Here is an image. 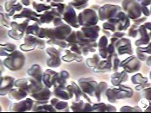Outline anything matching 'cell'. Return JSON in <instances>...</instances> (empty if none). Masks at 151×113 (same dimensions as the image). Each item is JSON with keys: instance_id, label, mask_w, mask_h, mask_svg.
Masks as SVG:
<instances>
[{"instance_id": "obj_1", "label": "cell", "mask_w": 151, "mask_h": 113, "mask_svg": "<svg viewBox=\"0 0 151 113\" xmlns=\"http://www.w3.org/2000/svg\"><path fill=\"white\" fill-rule=\"evenodd\" d=\"M73 31V28L66 23H60L55 27H41L37 37L47 39H60L65 40Z\"/></svg>"}, {"instance_id": "obj_2", "label": "cell", "mask_w": 151, "mask_h": 113, "mask_svg": "<svg viewBox=\"0 0 151 113\" xmlns=\"http://www.w3.org/2000/svg\"><path fill=\"white\" fill-rule=\"evenodd\" d=\"M134 94V90L130 87L119 85L117 86H113L107 88L105 91V96L107 100L111 104H115L118 100L131 99Z\"/></svg>"}, {"instance_id": "obj_3", "label": "cell", "mask_w": 151, "mask_h": 113, "mask_svg": "<svg viewBox=\"0 0 151 113\" xmlns=\"http://www.w3.org/2000/svg\"><path fill=\"white\" fill-rule=\"evenodd\" d=\"M26 57L21 50H14L11 55L6 57L3 62L5 68L10 70L11 72L20 71L25 65Z\"/></svg>"}, {"instance_id": "obj_4", "label": "cell", "mask_w": 151, "mask_h": 113, "mask_svg": "<svg viewBox=\"0 0 151 113\" xmlns=\"http://www.w3.org/2000/svg\"><path fill=\"white\" fill-rule=\"evenodd\" d=\"M101 31V28L97 24L90 27H80L76 32V38L78 42H97L99 38V33Z\"/></svg>"}, {"instance_id": "obj_5", "label": "cell", "mask_w": 151, "mask_h": 113, "mask_svg": "<svg viewBox=\"0 0 151 113\" xmlns=\"http://www.w3.org/2000/svg\"><path fill=\"white\" fill-rule=\"evenodd\" d=\"M78 23L81 27H90L97 25L99 22L98 12L93 9L92 7L86 8L82 10L77 15Z\"/></svg>"}, {"instance_id": "obj_6", "label": "cell", "mask_w": 151, "mask_h": 113, "mask_svg": "<svg viewBox=\"0 0 151 113\" xmlns=\"http://www.w3.org/2000/svg\"><path fill=\"white\" fill-rule=\"evenodd\" d=\"M23 44L20 45V50L23 52H29L32 51L35 48L37 49H44L46 48V40L39 38L35 35H26L23 37Z\"/></svg>"}, {"instance_id": "obj_7", "label": "cell", "mask_w": 151, "mask_h": 113, "mask_svg": "<svg viewBox=\"0 0 151 113\" xmlns=\"http://www.w3.org/2000/svg\"><path fill=\"white\" fill-rule=\"evenodd\" d=\"M122 11L126 14L131 21L137 19L142 16V7L137 0H124L122 2Z\"/></svg>"}, {"instance_id": "obj_8", "label": "cell", "mask_w": 151, "mask_h": 113, "mask_svg": "<svg viewBox=\"0 0 151 113\" xmlns=\"http://www.w3.org/2000/svg\"><path fill=\"white\" fill-rule=\"evenodd\" d=\"M43 85L44 84L42 82H38L31 77L16 79L14 82V86L18 87V88H22L24 91H26L29 96L30 94L34 93L37 90H39Z\"/></svg>"}, {"instance_id": "obj_9", "label": "cell", "mask_w": 151, "mask_h": 113, "mask_svg": "<svg viewBox=\"0 0 151 113\" xmlns=\"http://www.w3.org/2000/svg\"><path fill=\"white\" fill-rule=\"evenodd\" d=\"M31 20H13L11 23V30L8 35L14 40H21L25 35V30Z\"/></svg>"}, {"instance_id": "obj_10", "label": "cell", "mask_w": 151, "mask_h": 113, "mask_svg": "<svg viewBox=\"0 0 151 113\" xmlns=\"http://www.w3.org/2000/svg\"><path fill=\"white\" fill-rule=\"evenodd\" d=\"M122 11L121 6L116 5V4H105L103 6H100L98 15H99V21L105 22L109 19L115 18L117 14Z\"/></svg>"}, {"instance_id": "obj_11", "label": "cell", "mask_w": 151, "mask_h": 113, "mask_svg": "<svg viewBox=\"0 0 151 113\" xmlns=\"http://www.w3.org/2000/svg\"><path fill=\"white\" fill-rule=\"evenodd\" d=\"M150 22H145L139 25L138 39L136 40L135 45L137 47H144L150 44L151 42Z\"/></svg>"}, {"instance_id": "obj_12", "label": "cell", "mask_w": 151, "mask_h": 113, "mask_svg": "<svg viewBox=\"0 0 151 113\" xmlns=\"http://www.w3.org/2000/svg\"><path fill=\"white\" fill-rule=\"evenodd\" d=\"M46 49L47 55H48V58L46 61V65L49 68H57L61 65V53L62 49L57 48L52 46L47 47Z\"/></svg>"}, {"instance_id": "obj_13", "label": "cell", "mask_w": 151, "mask_h": 113, "mask_svg": "<svg viewBox=\"0 0 151 113\" xmlns=\"http://www.w3.org/2000/svg\"><path fill=\"white\" fill-rule=\"evenodd\" d=\"M114 48H115V52L118 56H122L124 55H133L134 51L132 48L131 41L124 36L116 39L114 43Z\"/></svg>"}, {"instance_id": "obj_14", "label": "cell", "mask_w": 151, "mask_h": 113, "mask_svg": "<svg viewBox=\"0 0 151 113\" xmlns=\"http://www.w3.org/2000/svg\"><path fill=\"white\" fill-rule=\"evenodd\" d=\"M142 66V61H140L137 56L129 55L126 59L120 61L119 68L124 70L127 73H137Z\"/></svg>"}, {"instance_id": "obj_15", "label": "cell", "mask_w": 151, "mask_h": 113, "mask_svg": "<svg viewBox=\"0 0 151 113\" xmlns=\"http://www.w3.org/2000/svg\"><path fill=\"white\" fill-rule=\"evenodd\" d=\"M61 18L64 21V23L68 24L72 28H75L76 30L80 29V24L78 23V19H77V14L75 12V9L73 7H72L69 4H66L65 9L63 12L61 13Z\"/></svg>"}, {"instance_id": "obj_16", "label": "cell", "mask_w": 151, "mask_h": 113, "mask_svg": "<svg viewBox=\"0 0 151 113\" xmlns=\"http://www.w3.org/2000/svg\"><path fill=\"white\" fill-rule=\"evenodd\" d=\"M35 101L31 98H26L20 101H14L11 104L9 111L12 112H31Z\"/></svg>"}, {"instance_id": "obj_17", "label": "cell", "mask_w": 151, "mask_h": 113, "mask_svg": "<svg viewBox=\"0 0 151 113\" xmlns=\"http://www.w3.org/2000/svg\"><path fill=\"white\" fill-rule=\"evenodd\" d=\"M77 84L81 87L82 91L85 94H86L88 97H90V99H93V91H94L95 87L98 85V82L96 80H94L93 78H91V77H83V78L78 79Z\"/></svg>"}, {"instance_id": "obj_18", "label": "cell", "mask_w": 151, "mask_h": 113, "mask_svg": "<svg viewBox=\"0 0 151 113\" xmlns=\"http://www.w3.org/2000/svg\"><path fill=\"white\" fill-rule=\"evenodd\" d=\"M29 97L33 99L35 104L48 103L49 99L52 97V91H51L50 88L47 87L46 86L43 85L39 90H37L34 93L30 94Z\"/></svg>"}, {"instance_id": "obj_19", "label": "cell", "mask_w": 151, "mask_h": 113, "mask_svg": "<svg viewBox=\"0 0 151 113\" xmlns=\"http://www.w3.org/2000/svg\"><path fill=\"white\" fill-rule=\"evenodd\" d=\"M61 17L58 12H56V10L54 7H51L49 10H47L43 13L40 14L39 16V22L41 23L42 26H48V27H52L53 23L55 21V18Z\"/></svg>"}, {"instance_id": "obj_20", "label": "cell", "mask_w": 151, "mask_h": 113, "mask_svg": "<svg viewBox=\"0 0 151 113\" xmlns=\"http://www.w3.org/2000/svg\"><path fill=\"white\" fill-rule=\"evenodd\" d=\"M40 14L36 13L29 7H23V9L17 14L12 17V20H32V21H39Z\"/></svg>"}, {"instance_id": "obj_21", "label": "cell", "mask_w": 151, "mask_h": 113, "mask_svg": "<svg viewBox=\"0 0 151 113\" xmlns=\"http://www.w3.org/2000/svg\"><path fill=\"white\" fill-rule=\"evenodd\" d=\"M70 112H92L93 104L90 102L85 101L84 99L74 100L69 104Z\"/></svg>"}, {"instance_id": "obj_22", "label": "cell", "mask_w": 151, "mask_h": 113, "mask_svg": "<svg viewBox=\"0 0 151 113\" xmlns=\"http://www.w3.org/2000/svg\"><path fill=\"white\" fill-rule=\"evenodd\" d=\"M52 96L60 99L68 101L73 98V94L67 86H54L52 88Z\"/></svg>"}, {"instance_id": "obj_23", "label": "cell", "mask_w": 151, "mask_h": 113, "mask_svg": "<svg viewBox=\"0 0 151 113\" xmlns=\"http://www.w3.org/2000/svg\"><path fill=\"white\" fill-rule=\"evenodd\" d=\"M23 7L24 6L18 0H5L4 9L5 12L12 17V16L20 12Z\"/></svg>"}, {"instance_id": "obj_24", "label": "cell", "mask_w": 151, "mask_h": 113, "mask_svg": "<svg viewBox=\"0 0 151 113\" xmlns=\"http://www.w3.org/2000/svg\"><path fill=\"white\" fill-rule=\"evenodd\" d=\"M97 44H98V48H97L98 54L101 57V59H106L109 55L108 48H107L109 44V38L106 35H103L98 39Z\"/></svg>"}, {"instance_id": "obj_25", "label": "cell", "mask_w": 151, "mask_h": 113, "mask_svg": "<svg viewBox=\"0 0 151 113\" xmlns=\"http://www.w3.org/2000/svg\"><path fill=\"white\" fill-rule=\"evenodd\" d=\"M111 83L113 86H117L119 85H122L123 83L126 82L129 79V73H127L124 70H122L121 72H113L111 74Z\"/></svg>"}, {"instance_id": "obj_26", "label": "cell", "mask_w": 151, "mask_h": 113, "mask_svg": "<svg viewBox=\"0 0 151 113\" xmlns=\"http://www.w3.org/2000/svg\"><path fill=\"white\" fill-rule=\"evenodd\" d=\"M131 82L136 85V90L141 91L142 89L145 88L147 86H150V82L149 79L139 73H135L133 76H131Z\"/></svg>"}, {"instance_id": "obj_27", "label": "cell", "mask_w": 151, "mask_h": 113, "mask_svg": "<svg viewBox=\"0 0 151 113\" xmlns=\"http://www.w3.org/2000/svg\"><path fill=\"white\" fill-rule=\"evenodd\" d=\"M16 79L12 76L6 75L3 76V79L0 85V96H5L8 94V92L12 90L14 86V82Z\"/></svg>"}, {"instance_id": "obj_28", "label": "cell", "mask_w": 151, "mask_h": 113, "mask_svg": "<svg viewBox=\"0 0 151 113\" xmlns=\"http://www.w3.org/2000/svg\"><path fill=\"white\" fill-rule=\"evenodd\" d=\"M9 99H11L12 101H20L22 99H26L29 95L27 93L26 91H24L22 88H18L16 86H13L12 89L7 94Z\"/></svg>"}, {"instance_id": "obj_29", "label": "cell", "mask_w": 151, "mask_h": 113, "mask_svg": "<svg viewBox=\"0 0 151 113\" xmlns=\"http://www.w3.org/2000/svg\"><path fill=\"white\" fill-rule=\"evenodd\" d=\"M60 58H61V60L65 61V62H72V61L81 62L83 60L82 55L71 51L68 48L62 49V53H61V57Z\"/></svg>"}, {"instance_id": "obj_30", "label": "cell", "mask_w": 151, "mask_h": 113, "mask_svg": "<svg viewBox=\"0 0 151 113\" xmlns=\"http://www.w3.org/2000/svg\"><path fill=\"white\" fill-rule=\"evenodd\" d=\"M56 76H57V72L54 71L53 69H47L43 72L42 81L44 84V86H46L47 87L51 89L55 84Z\"/></svg>"}, {"instance_id": "obj_31", "label": "cell", "mask_w": 151, "mask_h": 113, "mask_svg": "<svg viewBox=\"0 0 151 113\" xmlns=\"http://www.w3.org/2000/svg\"><path fill=\"white\" fill-rule=\"evenodd\" d=\"M49 103L55 108L56 112H70L69 103L66 100H62L58 98L54 97L49 99Z\"/></svg>"}, {"instance_id": "obj_32", "label": "cell", "mask_w": 151, "mask_h": 113, "mask_svg": "<svg viewBox=\"0 0 151 113\" xmlns=\"http://www.w3.org/2000/svg\"><path fill=\"white\" fill-rule=\"evenodd\" d=\"M93 112H115L116 108L110 104H105L101 102H97L93 104Z\"/></svg>"}, {"instance_id": "obj_33", "label": "cell", "mask_w": 151, "mask_h": 113, "mask_svg": "<svg viewBox=\"0 0 151 113\" xmlns=\"http://www.w3.org/2000/svg\"><path fill=\"white\" fill-rule=\"evenodd\" d=\"M27 74L29 77H31L35 79L38 82H42V75H43V71L42 68L38 64H34L30 68L27 70Z\"/></svg>"}, {"instance_id": "obj_34", "label": "cell", "mask_w": 151, "mask_h": 113, "mask_svg": "<svg viewBox=\"0 0 151 113\" xmlns=\"http://www.w3.org/2000/svg\"><path fill=\"white\" fill-rule=\"evenodd\" d=\"M108 84L105 82V81H101V82H99L97 86L95 87L94 91H93V99H95L96 103L97 102H100L102 97L105 96V91L108 88Z\"/></svg>"}, {"instance_id": "obj_35", "label": "cell", "mask_w": 151, "mask_h": 113, "mask_svg": "<svg viewBox=\"0 0 151 113\" xmlns=\"http://www.w3.org/2000/svg\"><path fill=\"white\" fill-rule=\"evenodd\" d=\"M83 56H86L90 54H93L97 51L98 44L97 42H80L78 43Z\"/></svg>"}, {"instance_id": "obj_36", "label": "cell", "mask_w": 151, "mask_h": 113, "mask_svg": "<svg viewBox=\"0 0 151 113\" xmlns=\"http://www.w3.org/2000/svg\"><path fill=\"white\" fill-rule=\"evenodd\" d=\"M136 53H137V57L140 61L144 62L146 59L151 55V42L144 47H137Z\"/></svg>"}, {"instance_id": "obj_37", "label": "cell", "mask_w": 151, "mask_h": 113, "mask_svg": "<svg viewBox=\"0 0 151 113\" xmlns=\"http://www.w3.org/2000/svg\"><path fill=\"white\" fill-rule=\"evenodd\" d=\"M31 112H55V108L50 103L44 104H34Z\"/></svg>"}, {"instance_id": "obj_38", "label": "cell", "mask_w": 151, "mask_h": 113, "mask_svg": "<svg viewBox=\"0 0 151 113\" xmlns=\"http://www.w3.org/2000/svg\"><path fill=\"white\" fill-rule=\"evenodd\" d=\"M67 86L72 91V93L73 94V97L75 98V100H80V99H83L85 93L82 91L81 87L79 86V85L77 83H75L74 81H70L69 83H68Z\"/></svg>"}, {"instance_id": "obj_39", "label": "cell", "mask_w": 151, "mask_h": 113, "mask_svg": "<svg viewBox=\"0 0 151 113\" xmlns=\"http://www.w3.org/2000/svg\"><path fill=\"white\" fill-rule=\"evenodd\" d=\"M93 71L96 73H111V64L106 59H102L98 65L93 68Z\"/></svg>"}, {"instance_id": "obj_40", "label": "cell", "mask_w": 151, "mask_h": 113, "mask_svg": "<svg viewBox=\"0 0 151 113\" xmlns=\"http://www.w3.org/2000/svg\"><path fill=\"white\" fill-rule=\"evenodd\" d=\"M69 77L70 74L68 71L62 70V71L59 72V73H57V76H56V79H55L54 86H67L68 83Z\"/></svg>"}, {"instance_id": "obj_41", "label": "cell", "mask_w": 151, "mask_h": 113, "mask_svg": "<svg viewBox=\"0 0 151 113\" xmlns=\"http://www.w3.org/2000/svg\"><path fill=\"white\" fill-rule=\"evenodd\" d=\"M41 27H42V25H41L39 21H32V20L29 21V23L26 30H25V35H31L37 36Z\"/></svg>"}, {"instance_id": "obj_42", "label": "cell", "mask_w": 151, "mask_h": 113, "mask_svg": "<svg viewBox=\"0 0 151 113\" xmlns=\"http://www.w3.org/2000/svg\"><path fill=\"white\" fill-rule=\"evenodd\" d=\"M106 60L109 61V63L111 64V73L113 72H116L119 69V65H120V61L121 60L119 59V56L116 55V53H112L110 54Z\"/></svg>"}, {"instance_id": "obj_43", "label": "cell", "mask_w": 151, "mask_h": 113, "mask_svg": "<svg viewBox=\"0 0 151 113\" xmlns=\"http://www.w3.org/2000/svg\"><path fill=\"white\" fill-rule=\"evenodd\" d=\"M12 17L5 12L3 6L0 5V27L11 28Z\"/></svg>"}, {"instance_id": "obj_44", "label": "cell", "mask_w": 151, "mask_h": 113, "mask_svg": "<svg viewBox=\"0 0 151 113\" xmlns=\"http://www.w3.org/2000/svg\"><path fill=\"white\" fill-rule=\"evenodd\" d=\"M68 1V4L75 10L81 11L87 7H89V0H65Z\"/></svg>"}, {"instance_id": "obj_45", "label": "cell", "mask_w": 151, "mask_h": 113, "mask_svg": "<svg viewBox=\"0 0 151 113\" xmlns=\"http://www.w3.org/2000/svg\"><path fill=\"white\" fill-rule=\"evenodd\" d=\"M31 5H32V9L38 14H42V13H43L44 12H46L51 8V5L49 4L41 3V2L35 1V0H32Z\"/></svg>"}, {"instance_id": "obj_46", "label": "cell", "mask_w": 151, "mask_h": 113, "mask_svg": "<svg viewBox=\"0 0 151 113\" xmlns=\"http://www.w3.org/2000/svg\"><path fill=\"white\" fill-rule=\"evenodd\" d=\"M16 49H17V45H15L14 43L0 44V56L7 57Z\"/></svg>"}, {"instance_id": "obj_47", "label": "cell", "mask_w": 151, "mask_h": 113, "mask_svg": "<svg viewBox=\"0 0 151 113\" xmlns=\"http://www.w3.org/2000/svg\"><path fill=\"white\" fill-rule=\"evenodd\" d=\"M46 44L48 46H52L57 48L64 49L67 48L68 42L65 40H60V39H47L46 40Z\"/></svg>"}, {"instance_id": "obj_48", "label": "cell", "mask_w": 151, "mask_h": 113, "mask_svg": "<svg viewBox=\"0 0 151 113\" xmlns=\"http://www.w3.org/2000/svg\"><path fill=\"white\" fill-rule=\"evenodd\" d=\"M101 57L99 56V54H93V56L90 57V58H87L86 60V64L88 68H94L98 63L101 60Z\"/></svg>"}, {"instance_id": "obj_49", "label": "cell", "mask_w": 151, "mask_h": 113, "mask_svg": "<svg viewBox=\"0 0 151 113\" xmlns=\"http://www.w3.org/2000/svg\"><path fill=\"white\" fill-rule=\"evenodd\" d=\"M138 29H139V25L131 23L128 28V30H126L125 34L127 35L129 37L136 39L138 36Z\"/></svg>"}, {"instance_id": "obj_50", "label": "cell", "mask_w": 151, "mask_h": 113, "mask_svg": "<svg viewBox=\"0 0 151 113\" xmlns=\"http://www.w3.org/2000/svg\"><path fill=\"white\" fill-rule=\"evenodd\" d=\"M120 112H142V109L140 108L139 106H123L120 108L119 110Z\"/></svg>"}, {"instance_id": "obj_51", "label": "cell", "mask_w": 151, "mask_h": 113, "mask_svg": "<svg viewBox=\"0 0 151 113\" xmlns=\"http://www.w3.org/2000/svg\"><path fill=\"white\" fill-rule=\"evenodd\" d=\"M140 93H141V96L143 98V99H145V100L147 99L149 102H150V91L151 89L150 87L149 86L148 88H143V89H142L141 91H139Z\"/></svg>"}, {"instance_id": "obj_52", "label": "cell", "mask_w": 151, "mask_h": 113, "mask_svg": "<svg viewBox=\"0 0 151 113\" xmlns=\"http://www.w3.org/2000/svg\"><path fill=\"white\" fill-rule=\"evenodd\" d=\"M65 41L68 42V43H79L78 42V40H77V38H76V32H75V30H73V31L70 33V35L65 39Z\"/></svg>"}, {"instance_id": "obj_53", "label": "cell", "mask_w": 151, "mask_h": 113, "mask_svg": "<svg viewBox=\"0 0 151 113\" xmlns=\"http://www.w3.org/2000/svg\"><path fill=\"white\" fill-rule=\"evenodd\" d=\"M141 7H142V16L149 17L150 16V7H148V6H141Z\"/></svg>"}, {"instance_id": "obj_54", "label": "cell", "mask_w": 151, "mask_h": 113, "mask_svg": "<svg viewBox=\"0 0 151 113\" xmlns=\"http://www.w3.org/2000/svg\"><path fill=\"white\" fill-rule=\"evenodd\" d=\"M146 21H147V17H144V16H142L141 17L137 18V19H135V20H133L131 22H132V23H135V24H137V25H141V24H142L143 23H145Z\"/></svg>"}, {"instance_id": "obj_55", "label": "cell", "mask_w": 151, "mask_h": 113, "mask_svg": "<svg viewBox=\"0 0 151 113\" xmlns=\"http://www.w3.org/2000/svg\"><path fill=\"white\" fill-rule=\"evenodd\" d=\"M125 32H122V31H116L114 32L113 34L111 35V37H115V38H121V37H124L125 35ZM110 38V37H109Z\"/></svg>"}, {"instance_id": "obj_56", "label": "cell", "mask_w": 151, "mask_h": 113, "mask_svg": "<svg viewBox=\"0 0 151 113\" xmlns=\"http://www.w3.org/2000/svg\"><path fill=\"white\" fill-rule=\"evenodd\" d=\"M141 6H148L150 7L151 0H137Z\"/></svg>"}, {"instance_id": "obj_57", "label": "cell", "mask_w": 151, "mask_h": 113, "mask_svg": "<svg viewBox=\"0 0 151 113\" xmlns=\"http://www.w3.org/2000/svg\"><path fill=\"white\" fill-rule=\"evenodd\" d=\"M24 7H29V5H31V2L32 0H18Z\"/></svg>"}, {"instance_id": "obj_58", "label": "cell", "mask_w": 151, "mask_h": 113, "mask_svg": "<svg viewBox=\"0 0 151 113\" xmlns=\"http://www.w3.org/2000/svg\"><path fill=\"white\" fill-rule=\"evenodd\" d=\"M4 71H5V67L4 65L3 60H0V76H3V73H4Z\"/></svg>"}, {"instance_id": "obj_59", "label": "cell", "mask_w": 151, "mask_h": 113, "mask_svg": "<svg viewBox=\"0 0 151 113\" xmlns=\"http://www.w3.org/2000/svg\"><path fill=\"white\" fill-rule=\"evenodd\" d=\"M150 59H151V56L150 55V56L148 57L147 59H146V60L144 61V62H146V64H147V66H149V67H150L151 64H150Z\"/></svg>"}, {"instance_id": "obj_60", "label": "cell", "mask_w": 151, "mask_h": 113, "mask_svg": "<svg viewBox=\"0 0 151 113\" xmlns=\"http://www.w3.org/2000/svg\"><path fill=\"white\" fill-rule=\"evenodd\" d=\"M64 1L65 0H52L51 2H53V3H64Z\"/></svg>"}, {"instance_id": "obj_61", "label": "cell", "mask_w": 151, "mask_h": 113, "mask_svg": "<svg viewBox=\"0 0 151 113\" xmlns=\"http://www.w3.org/2000/svg\"><path fill=\"white\" fill-rule=\"evenodd\" d=\"M2 79H3V76H0V85H1V82H2Z\"/></svg>"}, {"instance_id": "obj_62", "label": "cell", "mask_w": 151, "mask_h": 113, "mask_svg": "<svg viewBox=\"0 0 151 113\" xmlns=\"http://www.w3.org/2000/svg\"><path fill=\"white\" fill-rule=\"evenodd\" d=\"M2 112V107H1V105H0V112Z\"/></svg>"}]
</instances>
